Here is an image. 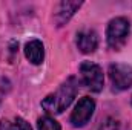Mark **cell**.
Masks as SVG:
<instances>
[{"instance_id": "cell-1", "label": "cell", "mask_w": 132, "mask_h": 130, "mask_svg": "<svg viewBox=\"0 0 132 130\" xmlns=\"http://www.w3.org/2000/svg\"><path fill=\"white\" fill-rule=\"evenodd\" d=\"M78 92V81L75 77H69L55 94H51L42 101V107L49 113H62L69 107Z\"/></svg>"}, {"instance_id": "cell-2", "label": "cell", "mask_w": 132, "mask_h": 130, "mask_svg": "<svg viewBox=\"0 0 132 130\" xmlns=\"http://www.w3.org/2000/svg\"><path fill=\"white\" fill-rule=\"evenodd\" d=\"M131 32V23L125 17H115L109 22L108 31H106V40L109 48L118 51L128 40Z\"/></svg>"}, {"instance_id": "cell-3", "label": "cell", "mask_w": 132, "mask_h": 130, "mask_svg": "<svg viewBox=\"0 0 132 130\" xmlns=\"http://www.w3.org/2000/svg\"><path fill=\"white\" fill-rule=\"evenodd\" d=\"M80 73H81V80L88 89H91L92 92H100L103 89L104 77H103V70L98 64H95L92 61H83L80 64Z\"/></svg>"}, {"instance_id": "cell-4", "label": "cell", "mask_w": 132, "mask_h": 130, "mask_svg": "<svg viewBox=\"0 0 132 130\" xmlns=\"http://www.w3.org/2000/svg\"><path fill=\"white\" fill-rule=\"evenodd\" d=\"M95 110V101L89 97L80 98V101L77 103L75 109L71 113V123L74 127H83L88 124V121L92 118Z\"/></svg>"}, {"instance_id": "cell-5", "label": "cell", "mask_w": 132, "mask_h": 130, "mask_svg": "<svg viewBox=\"0 0 132 130\" xmlns=\"http://www.w3.org/2000/svg\"><path fill=\"white\" fill-rule=\"evenodd\" d=\"M109 77L115 90H126L132 86V66L123 63L111 64Z\"/></svg>"}, {"instance_id": "cell-6", "label": "cell", "mask_w": 132, "mask_h": 130, "mask_svg": "<svg viewBox=\"0 0 132 130\" xmlns=\"http://www.w3.org/2000/svg\"><path fill=\"white\" fill-rule=\"evenodd\" d=\"M77 48L83 54H92L95 52L98 46V35L94 29H83L77 34Z\"/></svg>"}, {"instance_id": "cell-7", "label": "cell", "mask_w": 132, "mask_h": 130, "mask_svg": "<svg viewBox=\"0 0 132 130\" xmlns=\"http://www.w3.org/2000/svg\"><path fill=\"white\" fill-rule=\"evenodd\" d=\"M25 57L32 64H42L45 58V46L40 40H31L25 44Z\"/></svg>"}, {"instance_id": "cell-8", "label": "cell", "mask_w": 132, "mask_h": 130, "mask_svg": "<svg viewBox=\"0 0 132 130\" xmlns=\"http://www.w3.org/2000/svg\"><path fill=\"white\" fill-rule=\"evenodd\" d=\"M80 6H81V2H62L55 12V20H57L59 26H63L65 23H68V20L74 15V12Z\"/></svg>"}, {"instance_id": "cell-9", "label": "cell", "mask_w": 132, "mask_h": 130, "mask_svg": "<svg viewBox=\"0 0 132 130\" xmlns=\"http://www.w3.org/2000/svg\"><path fill=\"white\" fill-rule=\"evenodd\" d=\"M37 126H38V130H62L60 124H59L52 116H49V115L38 118Z\"/></svg>"}, {"instance_id": "cell-10", "label": "cell", "mask_w": 132, "mask_h": 130, "mask_svg": "<svg viewBox=\"0 0 132 130\" xmlns=\"http://www.w3.org/2000/svg\"><path fill=\"white\" fill-rule=\"evenodd\" d=\"M12 130H32V127L29 126V123H26L23 118H17L15 123H14V127Z\"/></svg>"}, {"instance_id": "cell-11", "label": "cell", "mask_w": 132, "mask_h": 130, "mask_svg": "<svg viewBox=\"0 0 132 130\" xmlns=\"http://www.w3.org/2000/svg\"><path fill=\"white\" fill-rule=\"evenodd\" d=\"M12 127H14V124H11L9 121H6V119L0 121V130H12Z\"/></svg>"}]
</instances>
